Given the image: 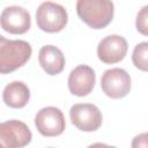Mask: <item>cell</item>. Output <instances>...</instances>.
Listing matches in <instances>:
<instances>
[{"mask_svg":"<svg viewBox=\"0 0 148 148\" xmlns=\"http://www.w3.org/2000/svg\"><path fill=\"white\" fill-rule=\"evenodd\" d=\"M68 21V15L64 6L45 1L39 5L36 12V22L40 30L46 32L61 31Z\"/></svg>","mask_w":148,"mask_h":148,"instance_id":"3957f363","label":"cell"},{"mask_svg":"<svg viewBox=\"0 0 148 148\" xmlns=\"http://www.w3.org/2000/svg\"><path fill=\"white\" fill-rule=\"evenodd\" d=\"M88 148H116V147L109 146V145H105V143H101V142H96V143L90 145Z\"/></svg>","mask_w":148,"mask_h":148,"instance_id":"2e32d148","label":"cell"},{"mask_svg":"<svg viewBox=\"0 0 148 148\" xmlns=\"http://www.w3.org/2000/svg\"><path fill=\"white\" fill-rule=\"evenodd\" d=\"M69 117L73 125L83 132H94L102 125L99 109L90 103L74 104L69 110Z\"/></svg>","mask_w":148,"mask_h":148,"instance_id":"5b68a950","label":"cell"},{"mask_svg":"<svg viewBox=\"0 0 148 148\" xmlns=\"http://www.w3.org/2000/svg\"><path fill=\"white\" fill-rule=\"evenodd\" d=\"M35 125L44 136H57L65 131V117L60 109L46 106L40 109L35 117Z\"/></svg>","mask_w":148,"mask_h":148,"instance_id":"52a82bcc","label":"cell"},{"mask_svg":"<svg viewBox=\"0 0 148 148\" xmlns=\"http://www.w3.org/2000/svg\"><path fill=\"white\" fill-rule=\"evenodd\" d=\"M101 87L104 94L111 98L125 97L131 89L130 74L123 68L106 69L102 75Z\"/></svg>","mask_w":148,"mask_h":148,"instance_id":"8992f818","label":"cell"},{"mask_svg":"<svg viewBox=\"0 0 148 148\" xmlns=\"http://www.w3.org/2000/svg\"><path fill=\"white\" fill-rule=\"evenodd\" d=\"M132 61L140 71L148 72V42H142L135 45L132 53Z\"/></svg>","mask_w":148,"mask_h":148,"instance_id":"4fadbf2b","label":"cell"},{"mask_svg":"<svg viewBox=\"0 0 148 148\" xmlns=\"http://www.w3.org/2000/svg\"><path fill=\"white\" fill-rule=\"evenodd\" d=\"M2 98L6 105L20 109L27 105L30 98V90L22 81H13L7 84L2 92Z\"/></svg>","mask_w":148,"mask_h":148,"instance_id":"7c38bea8","label":"cell"},{"mask_svg":"<svg viewBox=\"0 0 148 148\" xmlns=\"http://www.w3.org/2000/svg\"><path fill=\"white\" fill-rule=\"evenodd\" d=\"M95 81L96 75L94 69L87 65H79L69 73L68 89L73 95L83 97L91 92Z\"/></svg>","mask_w":148,"mask_h":148,"instance_id":"30bf717a","label":"cell"},{"mask_svg":"<svg viewBox=\"0 0 148 148\" xmlns=\"http://www.w3.org/2000/svg\"><path fill=\"white\" fill-rule=\"evenodd\" d=\"M76 12L79 17L90 28L102 29L112 21L114 7L109 0H79Z\"/></svg>","mask_w":148,"mask_h":148,"instance_id":"6da1fadb","label":"cell"},{"mask_svg":"<svg viewBox=\"0 0 148 148\" xmlns=\"http://www.w3.org/2000/svg\"><path fill=\"white\" fill-rule=\"evenodd\" d=\"M1 28L9 34H24L30 29L31 18L27 9L20 6L6 7L0 17Z\"/></svg>","mask_w":148,"mask_h":148,"instance_id":"ba28073f","label":"cell"},{"mask_svg":"<svg viewBox=\"0 0 148 148\" xmlns=\"http://www.w3.org/2000/svg\"><path fill=\"white\" fill-rule=\"evenodd\" d=\"M38 61L49 75H57L65 67V57L60 49L54 45H45L38 52Z\"/></svg>","mask_w":148,"mask_h":148,"instance_id":"8fae6325","label":"cell"},{"mask_svg":"<svg viewBox=\"0 0 148 148\" xmlns=\"http://www.w3.org/2000/svg\"><path fill=\"white\" fill-rule=\"evenodd\" d=\"M31 131L20 120H8L0 125L1 148H22L31 141Z\"/></svg>","mask_w":148,"mask_h":148,"instance_id":"277c9868","label":"cell"},{"mask_svg":"<svg viewBox=\"0 0 148 148\" xmlns=\"http://www.w3.org/2000/svg\"><path fill=\"white\" fill-rule=\"evenodd\" d=\"M31 46L21 39H6L0 36V72L10 73L23 66L31 57Z\"/></svg>","mask_w":148,"mask_h":148,"instance_id":"7a4b0ae2","label":"cell"},{"mask_svg":"<svg viewBox=\"0 0 148 148\" xmlns=\"http://www.w3.org/2000/svg\"><path fill=\"white\" fill-rule=\"evenodd\" d=\"M127 47V42L123 36L110 35L99 42L97 46V56L104 64H116L125 58Z\"/></svg>","mask_w":148,"mask_h":148,"instance_id":"9c48e42d","label":"cell"},{"mask_svg":"<svg viewBox=\"0 0 148 148\" xmlns=\"http://www.w3.org/2000/svg\"><path fill=\"white\" fill-rule=\"evenodd\" d=\"M135 25H136V30L140 34L148 36V5L143 6L139 10V13L136 15Z\"/></svg>","mask_w":148,"mask_h":148,"instance_id":"5bb4252c","label":"cell"},{"mask_svg":"<svg viewBox=\"0 0 148 148\" xmlns=\"http://www.w3.org/2000/svg\"><path fill=\"white\" fill-rule=\"evenodd\" d=\"M132 148H148V133H141L132 140Z\"/></svg>","mask_w":148,"mask_h":148,"instance_id":"9a60e30c","label":"cell"}]
</instances>
